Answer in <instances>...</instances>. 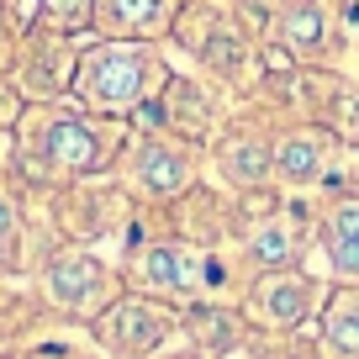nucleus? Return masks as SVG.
<instances>
[{
	"label": "nucleus",
	"instance_id": "1",
	"mask_svg": "<svg viewBox=\"0 0 359 359\" xmlns=\"http://www.w3.org/2000/svg\"><path fill=\"white\" fill-rule=\"evenodd\" d=\"M169 327H175V317L164 306L143 302V296H122L116 306H106L95 317V338L111 354H148V348H158L169 338Z\"/></svg>",
	"mask_w": 359,
	"mask_h": 359
},
{
	"label": "nucleus",
	"instance_id": "2",
	"mask_svg": "<svg viewBox=\"0 0 359 359\" xmlns=\"http://www.w3.org/2000/svg\"><path fill=\"white\" fill-rule=\"evenodd\" d=\"M137 285L143 291H158V296H196L206 280V259H196L191 248H175V243H154L137 254L133 264Z\"/></svg>",
	"mask_w": 359,
	"mask_h": 359
},
{
	"label": "nucleus",
	"instance_id": "3",
	"mask_svg": "<svg viewBox=\"0 0 359 359\" xmlns=\"http://www.w3.org/2000/svg\"><path fill=\"white\" fill-rule=\"evenodd\" d=\"M143 90V53L137 48H101L85 58V95L95 106H122Z\"/></svg>",
	"mask_w": 359,
	"mask_h": 359
},
{
	"label": "nucleus",
	"instance_id": "4",
	"mask_svg": "<svg viewBox=\"0 0 359 359\" xmlns=\"http://www.w3.org/2000/svg\"><path fill=\"white\" fill-rule=\"evenodd\" d=\"M106 296V269L90 254H64L48 264V302L64 312H95V302Z\"/></svg>",
	"mask_w": 359,
	"mask_h": 359
},
{
	"label": "nucleus",
	"instance_id": "5",
	"mask_svg": "<svg viewBox=\"0 0 359 359\" xmlns=\"http://www.w3.org/2000/svg\"><path fill=\"white\" fill-rule=\"evenodd\" d=\"M43 154L53 158L58 169H95L101 164V148H95V133H90L85 122H74V116H64V122H53L48 127V137H43Z\"/></svg>",
	"mask_w": 359,
	"mask_h": 359
},
{
	"label": "nucleus",
	"instance_id": "6",
	"mask_svg": "<svg viewBox=\"0 0 359 359\" xmlns=\"http://www.w3.org/2000/svg\"><path fill=\"white\" fill-rule=\"evenodd\" d=\"M306 280L302 275H269L264 285H259V296H254V306H259V317L264 323H280V327H291V323H302L306 317Z\"/></svg>",
	"mask_w": 359,
	"mask_h": 359
},
{
	"label": "nucleus",
	"instance_id": "7",
	"mask_svg": "<svg viewBox=\"0 0 359 359\" xmlns=\"http://www.w3.org/2000/svg\"><path fill=\"white\" fill-rule=\"evenodd\" d=\"M327 259H333L338 275H359V201H338L333 217L323 227Z\"/></svg>",
	"mask_w": 359,
	"mask_h": 359
},
{
	"label": "nucleus",
	"instance_id": "8",
	"mask_svg": "<svg viewBox=\"0 0 359 359\" xmlns=\"http://www.w3.org/2000/svg\"><path fill=\"white\" fill-rule=\"evenodd\" d=\"M323 348L338 359H359V291H338L323 317Z\"/></svg>",
	"mask_w": 359,
	"mask_h": 359
},
{
	"label": "nucleus",
	"instance_id": "9",
	"mask_svg": "<svg viewBox=\"0 0 359 359\" xmlns=\"http://www.w3.org/2000/svg\"><path fill=\"white\" fill-rule=\"evenodd\" d=\"M248 254H254L259 264H285V259H296V227L291 222H264L248 238Z\"/></svg>",
	"mask_w": 359,
	"mask_h": 359
},
{
	"label": "nucleus",
	"instance_id": "10",
	"mask_svg": "<svg viewBox=\"0 0 359 359\" xmlns=\"http://www.w3.org/2000/svg\"><path fill=\"white\" fill-rule=\"evenodd\" d=\"M143 185L158 196H175L180 185H185V164H180V154H169V148H148L143 154Z\"/></svg>",
	"mask_w": 359,
	"mask_h": 359
},
{
	"label": "nucleus",
	"instance_id": "11",
	"mask_svg": "<svg viewBox=\"0 0 359 359\" xmlns=\"http://www.w3.org/2000/svg\"><path fill=\"white\" fill-rule=\"evenodd\" d=\"M164 0H101V22L111 32H143L148 22L158 16Z\"/></svg>",
	"mask_w": 359,
	"mask_h": 359
},
{
	"label": "nucleus",
	"instance_id": "12",
	"mask_svg": "<svg viewBox=\"0 0 359 359\" xmlns=\"http://www.w3.org/2000/svg\"><path fill=\"white\" fill-rule=\"evenodd\" d=\"M275 164H280L285 180H312V175H317V137H312V133L285 137L280 154H275Z\"/></svg>",
	"mask_w": 359,
	"mask_h": 359
},
{
	"label": "nucleus",
	"instance_id": "13",
	"mask_svg": "<svg viewBox=\"0 0 359 359\" xmlns=\"http://www.w3.org/2000/svg\"><path fill=\"white\" fill-rule=\"evenodd\" d=\"M285 37H291L296 48H317V43H323V11H317V6L291 11V16H285Z\"/></svg>",
	"mask_w": 359,
	"mask_h": 359
},
{
	"label": "nucleus",
	"instance_id": "14",
	"mask_svg": "<svg viewBox=\"0 0 359 359\" xmlns=\"http://www.w3.org/2000/svg\"><path fill=\"white\" fill-rule=\"evenodd\" d=\"M43 16H48L53 27H64V32H74V27H85L90 0H43Z\"/></svg>",
	"mask_w": 359,
	"mask_h": 359
},
{
	"label": "nucleus",
	"instance_id": "15",
	"mask_svg": "<svg viewBox=\"0 0 359 359\" xmlns=\"http://www.w3.org/2000/svg\"><path fill=\"white\" fill-rule=\"evenodd\" d=\"M227 175H233V180H259V175H264L259 148L254 143H233V148H227Z\"/></svg>",
	"mask_w": 359,
	"mask_h": 359
},
{
	"label": "nucleus",
	"instance_id": "16",
	"mask_svg": "<svg viewBox=\"0 0 359 359\" xmlns=\"http://www.w3.org/2000/svg\"><path fill=\"white\" fill-rule=\"evenodd\" d=\"M16 259V206L0 196V269Z\"/></svg>",
	"mask_w": 359,
	"mask_h": 359
},
{
	"label": "nucleus",
	"instance_id": "17",
	"mask_svg": "<svg viewBox=\"0 0 359 359\" xmlns=\"http://www.w3.org/2000/svg\"><path fill=\"white\" fill-rule=\"evenodd\" d=\"M175 359H196V354H175Z\"/></svg>",
	"mask_w": 359,
	"mask_h": 359
},
{
	"label": "nucleus",
	"instance_id": "18",
	"mask_svg": "<svg viewBox=\"0 0 359 359\" xmlns=\"http://www.w3.org/2000/svg\"><path fill=\"white\" fill-rule=\"evenodd\" d=\"M0 359H6V354H0Z\"/></svg>",
	"mask_w": 359,
	"mask_h": 359
}]
</instances>
